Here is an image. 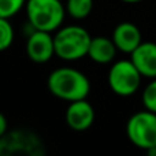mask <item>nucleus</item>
Listing matches in <instances>:
<instances>
[{
	"mask_svg": "<svg viewBox=\"0 0 156 156\" xmlns=\"http://www.w3.org/2000/svg\"><path fill=\"white\" fill-rule=\"evenodd\" d=\"M14 43V29L8 18H0V49L5 51Z\"/></svg>",
	"mask_w": 156,
	"mask_h": 156,
	"instance_id": "nucleus-12",
	"label": "nucleus"
},
{
	"mask_svg": "<svg viewBox=\"0 0 156 156\" xmlns=\"http://www.w3.org/2000/svg\"><path fill=\"white\" fill-rule=\"evenodd\" d=\"M94 121V110L86 99L70 101L66 110V122L76 132H82L92 126Z\"/></svg>",
	"mask_w": 156,
	"mask_h": 156,
	"instance_id": "nucleus-7",
	"label": "nucleus"
},
{
	"mask_svg": "<svg viewBox=\"0 0 156 156\" xmlns=\"http://www.w3.org/2000/svg\"><path fill=\"white\" fill-rule=\"evenodd\" d=\"M132 60L143 77L156 78V44L143 41L132 52Z\"/></svg>",
	"mask_w": 156,
	"mask_h": 156,
	"instance_id": "nucleus-8",
	"label": "nucleus"
},
{
	"mask_svg": "<svg viewBox=\"0 0 156 156\" xmlns=\"http://www.w3.org/2000/svg\"><path fill=\"white\" fill-rule=\"evenodd\" d=\"M121 2H123V3H138V2H141V0H121Z\"/></svg>",
	"mask_w": 156,
	"mask_h": 156,
	"instance_id": "nucleus-17",
	"label": "nucleus"
},
{
	"mask_svg": "<svg viewBox=\"0 0 156 156\" xmlns=\"http://www.w3.org/2000/svg\"><path fill=\"white\" fill-rule=\"evenodd\" d=\"M141 78L143 76L132 60H119L108 71V85L115 94L127 97L138 90Z\"/></svg>",
	"mask_w": 156,
	"mask_h": 156,
	"instance_id": "nucleus-5",
	"label": "nucleus"
},
{
	"mask_svg": "<svg viewBox=\"0 0 156 156\" xmlns=\"http://www.w3.org/2000/svg\"><path fill=\"white\" fill-rule=\"evenodd\" d=\"M112 41L115 43L116 48L125 54H132L141 43V32L132 22H121L114 29Z\"/></svg>",
	"mask_w": 156,
	"mask_h": 156,
	"instance_id": "nucleus-9",
	"label": "nucleus"
},
{
	"mask_svg": "<svg viewBox=\"0 0 156 156\" xmlns=\"http://www.w3.org/2000/svg\"><path fill=\"white\" fill-rule=\"evenodd\" d=\"M26 4V0H0V18H12Z\"/></svg>",
	"mask_w": 156,
	"mask_h": 156,
	"instance_id": "nucleus-13",
	"label": "nucleus"
},
{
	"mask_svg": "<svg viewBox=\"0 0 156 156\" xmlns=\"http://www.w3.org/2000/svg\"><path fill=\"white\" fill-rule=\"evenodd\" d=\"M26 54L36 63H47L55 55V38L49 32L34 30L26 43Z\"/></svg>",
	"mask_w": 156,
	"mask_h": 156,
	"instance_id": "nucleus-6",
	"label": "nucleus"
},
{
	"mask_svg": "<svg viewBox=\"0 0 156 156\" xmlns=\"http://www.w3.org/2000/svg\"><path fill=\"white\" fill-rule=\"evenodd\" d=\"M55 38V55L62 60H78L86 56L90 47L92 37L86 29L77 25L65 26L56 32Z\"/></svg>",
	"mask_w": 156,
	"mask_h": 156,
	"instance_id": "nucleus-2",
	"label": "nucleus"
},
{
	"mask_svg": "<svg viewBox=\"0 0 156 156\" xmlns=\"http://www.w3.org/2000/svg\"><path fill=\"white\" fill-rule=\"evenodd\" d=\"M26 15L34 30L52 33L63 23L66 7L60 0H27Z\"/></svg>",
	"mask_w": 156,
	"mask_h": 156,
	"instance_id": "nucleus-3",
	"label": "nucleus"
},
{
	"mask_svg": "<svg viewBox=\"0 0 156 156\" xmlns=\"http://www.w3.org/2000/svg\"><path fill=\"white\" fill-rule=\"evenodd\" d=\"M48 89L55 97L66 101L86 99L90 92L89 78L73 67H59L48 77Z\"/></svg>",
	"mask_w": 156,
	"mask_h": 156,
	"instance_id": "nucleus-1",
	"label": "nucleus"
},
{
	"mask_svg": "<svg viewBox=\"0 0 156 156\" xmlns=\"http://www.w3.org/2000/svg\"><path fill=\"white\" fill-rule=\"evenodd\" d=\"M143 104L145 107V110L156 112V78H152L151 82L144 88Z\"/></svg>",
	"mask_w": 156,
	"mask_h": 156,
	"instance_id": "nucleus-14",
	"label": "nucleus"
},
{
	"mask_svg": "<svg viewBox=\"0 0 156 156\" xmlns=\"http://www.w3.org/2000/svg\"><path fill=\"white\" fill-rule=\"evenodd\" d=\"M116 45L112 41V38H107L99 36V37H92L90 47L88 51V56L93 60L94 63L99 65H105L110 63L115 58L116 54Z\"/></svg>",
	"mask_w": 156,
	"mask_h": 156,
	"instance_id": "nucleus-10",
	"label": "nucleus"
},
{
	"mask_svg": "<svg viewBox=\"0 0 156 156\" xmlns=\"http://www.w3.org/2000/svg\"><path fill=\"white\" fill-rule=\"evenodd\" d=\"M5 130H7V119L3 114H0V136H4Z\"/></svg>",
	"mask_w": 156,
	"mask_h": 156,
	"instance_id": "nucleus-15",
	"label": "nucleus"
},
{
	"mask_svg": "<svg viewBox=\"0 0 156 156\" xmlns=\"http://www.w3.org/2000/svg\"><path fill=\"white\" fill-rule=\"evenodd\" d=\"M147 154L149 156H156V147H152V148H149L148 151H147Z\"/></svg>",
	"mask_w": 156,
	"mask_h": 156,
	"instance_id": "nucleus-16",
	"label": "nucleus"
},
{
	"mask_svg": "<svg viewBox=\"0 0 156 156\" xmlns=\"http://www.w3.org/2000/svg\"><path fill=\"white\" fill-rule=\"evenodd\" d=\"M126 134L137 148L148 151L156 147V112L144 110L133 114L127 121Z\"/></svg>",
	"mask_w": 156,
	"mask_h": 156,
	"instance_id": "nucleus-4",
	"label": "nucleus"
},
{
	"mask_svg": "<svg viewBox=\"0 0 156 156\" xmlns=\"http://www.w3.org/2000/svg\"><path fill=\"white\" fill-rule=\"evenodd\" d=\"M93 8V0H67L66 11L74 19H83L90 14Z\"/></svg>",
	"mask_w": 156,
	"mask_h": 156,
	"instance_id": "nucleus-11",
	"label": "nucleus"
}]
</instances>
